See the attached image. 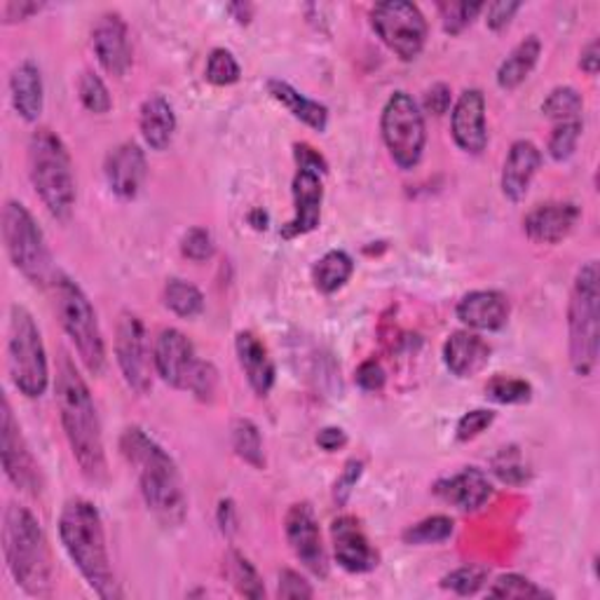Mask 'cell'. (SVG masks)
<instances>
[{"label": "cell", "mask_w": 600, "mask_h": 600, "mask_svg": "<svg viewBox=\"0 0 600 600\" xmlns=\"http://www.w3.org/2000/svg\"><path fill=\"white\" fill-rule=\"evenodd\" d=\"M57 406L61 427H64L73 460L82 476L94 486H103L109 479V462L96 404L85 378L80 376L67 352H61L57 366Z\"/></svg>", "instance_id": "6da1fadb"}, {"label": "cell", "mask_w": 600, "mask_h": 600, "mask_svg": "<svg viewBox=\"0 0 600 600\" xmlns=\"http://www.w3.org/2000/svg\"><path fill=\"white\" fill-rule=\"evenodd\" d=\"M120 452L136 471L141 498L149 511H153L162 526L179 528L189 513V498L172 455L141 427L122 431Z\"/></svg>", "instance_id": "7a4b0ae2"}, {"label": "cell", "mask_w": 600, "mask_h": 600, "mask_svg": "<svg viewBox=\"0 0 600 600\" xmlns=\"http://www.w3.org/2000/svg\"><path fill=\"white\" fill-rule=\"evenodd\" d=\"M59 540L88 587L103 600L120 598L115 572L109 556L106 530L99 509L82 498L64 505L59 516Z\"/></svg>", "instance_id": "3957f363"}, {"label": "cell", "mask_w": 600, "mask_h": 600, "mask_svg": "<svg viewBox=\"0 0 600 600\" xmlns=\"http://www.w3.org/2000/svg\"><path fill=\"white\" fill-rule=\"evenodd\" d=\"M3 553L14 584L29 596L52 591V556L43 526L19 505H10L3 519Z\"/></svg>", "instance_id": "277c9868"}, {"label": "cell", "mask_w": 600, "mask_h": 600, "mask_svg": "<svg viewBox=\"0 0 600 600\" xmlns=\"http://www.w3.org/2000/svg\"><path fill=\"white\" fill-rule=\"evenodd\" d=\"M29 176L33 191L57 221H69L75 206L73 160L61 141L48 128H40L29 141Z\"/></svg>", "instance_id": "5b68a950"}, {"label": "cell", "mask_w": 600, "mask_h": 600, "mask_svg": "<svg viewBox=\"0 0 600 600\" xmlns=\"http://www.w3.org/2000/svg\"><path fill=\"white\" fill-rule=\"evenodd\" d=\"M598 261L579 267L568 303V352L574 376L589 378L598 366Z\"/></svg>", "instance_id": "8992f818"}, {"label": "cell", "mask_w": 600, "mask_h": 600, "mask_svg": "<svg viewBox=\"0 0 600 600\" xmlns=\"http://www.w3.org/2000/svg\"><path fill=\"white\" fill-rule=\"evenodd\" d=\"M54 307L64 334L75 345L80 362L85 364L92 376L106 370V343L99 326L96 309L80 284L67 275L54 279Z\"/></svg>", "instance_id": "52a82bcc"}, {"label": "cell", "mask_w": 600, "mask_h": 600, "mask_svg": "<svg viewBox=\"0 0 600 600\" xmlns=\"http://www.w3.org/2000/svg\"><path fill=\"white\" fill-rule=\"evenodd\" d=\"M8 368L19 395L40 399L50 387V364L40 328L24 305L10 307Z\"/></svg>", "instance_id": "ba28073f"}, {"label": "cell", "mask_w": 600, "mask_h": 600, "mask_svg": "<svg viewBox=\"0 0 600 600\" xmlns=\"http://www.w3.org/2000/svg\"><path fill=\"white\" fill-rule=\"evenodd\" d=\"M3 242L12 265L31 284L45 286L57 279L45 233L22 202L8 200L3 206Z\"/></svg>", "instance_id": "9c48e42d"}, {"label": "cell", "mask_w": 600, "mask_h": 600, "mask_svg": "<svg viewBox=\"0 0 600 600\" xmlns=\"http://www.w3.org/2000/svg\"><path fill=\"white\" fill-rule=\"evenodd\" d=\"M383 141L389 157L404 172L416 170L427 149V125L420 106L408 92H395L380 115Z\"/></svg>", "instance_id": "30bf717a"}, {"label": "cell", "mask_w": 600, "mask_h": 600, "mask_svg": "<svg viewBox=\"0 0 600 600\" xmlns=\"http://www.w3.org/2000/svg\"><path fill=\"white\" fill-rule=\"evenodd\" d=\"M370 27L401 61L418 59L427 43V19L408 0H385L370 10Z\"/></svg>", "instance_id": "8fae6325"}, {"label": "cell", "mask_w": 600, "mask_h": 600, "mask_svg": "<svg viewBox=\"0 0 600 600\" xmlns=\"http://www.w3.org/2000/svg\"><path fill=\"white\" fill-rule=\"evenodd\" d=\"M115 359L120 374L136 395H149L153 387V355L149 347V334L141 317L122 313L115 326Z\"/></svg>", "instance_id": "7c38bea8"}, {"label": "cell", "mask_w": 600, "mask_h": 600, "mask_svg": "<svg viewBox=\"0 0 600 600\" xmlns=\"http://www.w3.org/2000/svg\"><path fill=\"white\" fill-rule=\"evenodd\" d=\"M0 448H3L0 450V458H3V469L10 484L17 490L38 495L40 488H43L40 467L24 439L22 427H19L14 418L8 397H3V413H0Z\"/></svg>", "instance_id": "4fadbf2b"}, {"label": "cell", "mask_w": 600, "mask_h": 600, "mask_svg": "<svg viewBox=\"0 0 600 600\" xmlns=\"http://www.w3.org/2000/svg\"><path fill=\"white\" fill-rule=\"evenodd\" d=\"M284 532L298 561L315 577L324 579L328 574V556L322 542L319 521L309 502L292 505L284 519Z\"/></svg>", "instance_id": "5bb4252c"}, {"label": "cell", "mask_w": 600, "mask_h": 600, "mask_svg": "<svg viewBox=\"0 0 600 600\" xmlns=\"http://www.w3.org/2000/svg\"><path fill=\"white\" fill-rule=\"evenodd\" d=\"M195 347L179 328H162L153 347L155 374L176 389H189L197 368Z\"/></svg>", "instance_id": "9a60e30c"}, {"label": "cell", "mask_w": 600, "mask_h": 600, "mask_svg": "<svg viewBox=\"0 0 600 600\" xmlns=\"http://www.w3.org/2000/svg\"><path fill=\"white\" fill-rule=\"evenodd\" d=\"M450 132L458 149L469 155H481L488 149L486 96L481 90H465L450 111Z\"/></svg>", "instance_id": "2e32d148"}, {"label": "cell", "mask_w": 600, "mask_h": 600, "mask_svg": "<svg viewBox=\"0 0 600 600\" xmlns=\"http://www.w3.org/2000/svg\"><path fill=\"white\" fill-rule=\"evenodd\" d=\"M92 50L101 69L109 75L122 78L132 67V48L128 24L118 12L103 14L92 31Z\"/></svg>", "instance_id": "e0dca14e"}, {"label": "cell", "mask_w": 600, "mask_h": 600, "mask_svg": "<svg viewBox=\"0 0 600 600\" xmlns=\"http://www.w3.org/2000/svg\"><path fill=\"white\" fill-rule=\"evenodd\" d=\"M330 540H334L336 561L343 570L352 574H364L378 568V551L370 547L355 516H338L330 523Z\"/></svg>", "instance_id": "ac0fdd59"}, {"label": "cell", "mask_w": 600, "mask_h": 600, "mask_svg": "<svg viewBox=\"0 0 600 600\" xmlns=\"http://www.w3.org/2000/svg\"><path fill=\"white\" fill-rule=\"evenodd\" d=\"M292 193H294V218L279 231L284 240H296V237L309 235L319 227L322 202H324L322 176L315 172L298 170L292 183Z\"/></svg>", "instance_id": "d6986e66"}, {"label": "cell", "mask_w": 600, "mask_h": 600, "mask_svg": "<svg viewBox=\"0 0 600 600\" xmlns=\"http://www.w3.org/2000/svg\"><path fill=\"white\" fill-rule=\"evenodd\" d=\"M103 174H106L109 189L115 197L134 200L141 193L143 181H146L149 174L146 153L134 141L120 143L109 153L106 164H103Z\"/></svg>", "instance_id": "ffe728a7"}, {"label": "cell", "mask_w": 600, "mask_h": 600, "mask_svg": "<svg viewBox=\"0 0 600 600\" xmlns=\"http://www.w3.org/2000/svg\"><path fill=\"white\" fill-rule=\"evenodd\" d=\"M579 206L574 202L537 204L523 218L526 235L537 244H561L579 223Z\"/></svg>", "instance_id": "44dd1931"}, {"label": "cell", "mask_w": 600, "mask_h": 600, "mask_svg": "<svg viewBox=\"0 0 600 600\" xmlns=\"http://www.w3.org/2000/svg\"><path fill=\"white\" fill-rule=\"evenodd\" d=\"M434 492L455 509L479 511L492 498V484L484 469L465 467L448 479L434 484Z\"/></svg>", "instance_id": "7402d4cb"}, {"label": "cell", "mask_w": 600, "mask_h": 600, "mask_svg": "<svg viewBox=\"0 0 600 600\" xmlns=\"http://www.w3.org/2000/svg\"><path fill=\"white\" fill-rule=\"evenodd\" d=\"M542 151L537 149L532 141L519 139L511 143L502 167V195L509 202L519 204L526 200L532 179L542 167Z\"/></svg>", "instance_id": "603a6c76"}, {"label": "cell", "mask_w": 600, "mask_h": 600, "mask_svg": "<svg viewBox=\"0 0 600 600\" xmlns=\"http://www.w3.org/2000/svg\"><path fill=\"white\" fill-rule=\"evenodd\" d=\"M455 315L471 330H500L509 322V301L500 292L481 288L462 296Z\"/></svg>", "instance_id": "cb8c5ba5"}, {"label": "cell", "mask_w": 600, "mask_h": 600, "mask_svg": "<svg viewBox=\"0 0 600 600\" xmlns=\"http://www.w3.org/2000/svg\"><path fill=\"white\" fill-rule=\"evenodd\" d=\"M444 362L455 378H474L490 362V345L471 330H455L444 343Z\"/></svg>", "instance_id": "d4e9b609"}, {"label": "cell", "mask_w": 600, "mask_h": 600, "mask_svg": "<svg viewBox=\"0 0 600 600\" xmlns=\"http://www.w3.org/2000/svg\"><path fill=\"white\" fill-rule=\"evenodd\" d=\"M237 362L244 370L246 380L258 397H267L275 387V362L267 347L252 334V330H240L235 338Z\"/></svg>", "instance_id": "484cf974"}, {"label": "cell", "mask_w": 600, "mask_h": 600, "mask_svg": "<svg viewBox=\"0 0 600 600\" xmlns=\"http://www.w3.org/2000/svg\"><path fill=\"white\" fill-rule=\"evenodd\" d=\"M10 99L17 115L35 122L45 109V88H43V75L33 61H22L12 75H10Z\"/></svg>", "instance_id": "4316f807"}, {"label": "cell", "mask_w": 600, "mask_h": 600, "mask_svg": "<svg viewBox=\"0 0 600 600\" xmlns=\"http://www.w3.org/2000/svg\"><path fill=\"white\" fill-rule=\"evenodd\" d=\"M139 130L151 151H167L176 134V113L172 103L160 94L149 96L141 103Z\"/></svg>", "instance_id": "83f0119b"}, {"label": "cell", "mask_w": 600, "mask_h": 600, "mask_svg": "<svg viewBox=\"0 0 600 600\" xmlns=\"http://www.w3.org/2000/svg\"><path fill=\"white\" fill-rule=\"evenodd\" d=\"M267 94H271L277 103L292 113L303 125L313 128L315 132H326L328 128V109L324 103L301 94L294 85H288L286 80H267Z\"/></svg>", "instance_id": "f1b7e54d"}, {"label": "cell", "mask_w": 600, "mask_h": 600, "mask_svg": "<svg viewBox=\"0 0 600 600\" xmlns=\"http://www.w3.org/2000/svg\"><path fill=\"white\" fill-rule=\"evenodd\" d=\"M542 54V43L537 35H526L519 45H516L507 59L498 69V85L507 92L521 88L523 82L530 78L535 71L537 61H540Z\"/></svg>", "instance_id": "f546056e"}, {"label": "cell", "mask_w": 600, "mask_h": 600, "mask_svg": "<svg viewBox=\"0 0 600 600\" xmlns=\"http://www.w3.org/2000/svg\"><path fill=\"white\" fill-rule=\"evenodd\" d=\"M352 273H355V261L347 252L334 250L326 252L313 267V282L319 288L322 294H336L338 288H343Z\"/></svg>", "instance_id": "4dcf8cb0"}, {"label": "cell", "mask_w": 600, "mask_h": 600, "mask_svg": "<svg viewBox=\"0 0 600 600\" xmlns=\"http://www.w3.org/2000/svg\"><path fill=\"white\" fill-rule=\"evenodd\" d=\"M223 574H225L227 582L237 589V593H242L246 598H254V600L265 596V587H263V579H261L258 570L254 568L250 558L240 553L237 549H231L225 553Z\"/></svg>", "instance_id": "1f68e13d"}, {"label": "cell", "mask_w": 600, "mask_h": 600, "mask_svg": "<svg viewBox=\"0 0 600 600\" xmlns=\"http://www.w3.org/2000/svg\"><path fill=\"white\" fill-rule=\"evenodd\" d=\"M162 301H164V305H167V309H172L174 315H179L183 319H193L204 309V296H202L200 288L191 282L179 279V277L164 284Z\"/></svg>", "instance_id": "d6a6232c"}, {"label": "cell", "mask_w": 600, "mask_h": 600, "mask_svg": "<svg viewBox=\"0 0 600 600\" xmlns=\"http://www.w3.org/2000/svg\"><path fill=\"white\" fill-rule=\"evenodd\" d=\"M233 450L246 465H252L254 469H265V450H263L261 429L256 427L254 420L240 418L233 423Z\"/></svg>", "instance_id": "836d02e7"}, {"label": "cell", "mask_w": 600, "mask_h": 600, "mask_svg": "<svg viewBox=\"0 0 600 600\" xmlns=\"http://www.w3.org/2000/svg\"><path fill=\"white\" fill-rule=\"evenodd\" d=\"M455 532V521L450 516H429V519L418 521L416 526H408L401 535V540L410 547H427V545H439L450 540Z\"/></svg>", "instance_id": "e575fe53"}, {"label": "cell", "mask_w": 600, "mask_h": 600, "mask_svg": "<svg viewBox=\"0 0 600 600\" xmlns=\"http://www.w3.org/2000/svg\"><path fill=\"white\" fill-rule=\"evenodd\" d=\"M486 397L502 406H521L532 399V385L523 378L495 376L486 385Z\"/></svg>", "instance_id": "d590c367"}, {"label": "cell", "mask_w": 600, "mask_h": 600, "mask_svg": "<svg viewBox=\"0 0 600 600\" xmlns=\"http://www.w3.org/2000/svg\"><path fill=\"white\" fill-rule=\"evenodd\" d=\"M490 598H507V600H528V598H553V593H549L547 589L537 587L532 579L523 577V574H502L492 582V587L488 589Z\"/></svg>", "instance_id": "8d00e7d4"}, {"label": "cell", "mask_w": 600, "mask_h": 600, "mask_svg": "<svg viewBox=\"0 0 600 600\" xmlns=\"http://www.w3.org/2000/svg\"><path fill=\"white\" fill-rule=\"evenodd\" d=\"M492 474L507 486H523L530 479V467L526 465L521 450L516 446L502 448L498 455H495L492 462Z\"/></svg>", "instance_id": "74e56055"}, {"label": "cell", "mask_w": 600, "mask_h": 600, "mask_svg": "<svg viewBox=\"0 0 600 600\" xmlns=\"http://www.w3.org/2000/svg\"><path fill=\"white\" fill-rule=\"evenodd\" d=\"M582 109H584V99L574 88H556L542 103L545 118L556 120V122L579 120Z\"/></svg>", "instance_id": "f35d334b"}, {"label": "cell", "mask_w": 600, "mask_h": 600, "mask_svg": "<svg viewBox=\"0 0 600 600\" xmlns=\"http://www.w3.org/2000/svg\"><path fill=\"white\" fill-rule=\"evenodd\" d=\"M582 130H584L582 118L558 122L549 136V143H547V151H549L551 160H556V162L570 160L577 151V143H579V136H582Z\"/></svg>", "instance_id": "ab89813d"}, {"label": "cell", "mask_w": 600, "mask_h": 600, "mask_svg": "<svg viewBox=\"0 0 600 600\" xmlns=\"http://www.w3.org/2000/svg\"><path fill=\"white\" fill-rule=\"evenodd\" d=\"M78 94H80L82 106H85L90 113L103 115L113 109V99H111L106 82H103L94 71H85L80 75Z\"/></svg>", "instance_id": "60d3db41"}, {"label": "cell", "mask_w": 600, "mask_h": 600, "mask_svg": "<svg viewBox=\"0 0 600 600\" xmlns=\"http://www.w3.org/2000/svg\"><path fill=\"white\" fill-rule=\"evenodd\" d=\"M204 75H206V80L212 82V85L227 88V85H235V82L242 78V69H240L237 59L231 50L216 48V50H212L210 57H206Z\"/></svg>", "instance_id": "b9f144b4"}, {"label": "cell", "mask_w": 600, "mask_h": 600, "mask_svg": "<svg viewBox=\"0 0 600 600\" xmlns=\"http://www.w3.org/2000/svg\"><path fill=\"white\" fill-rule=\"evenodd\" d=\"M439 14H441V27L448 35H460L465 29H469L474 24V19L479 17L486 6L484 3H439L437 6Z\"/></svg>", "instance_id": "7bdbcfd3"}, {"label": "cell", "mask_w": 600, "mask_h": 600, "mask_svg": "<svg viewBox=\"0 0 600 600\" xmlns=\"http://www.w3.org/2000/svg\"><path fill=\"white\" fill-rule=\"evenodd\" d=\"M488 582V570L481 566H465L448 572L441 579V587L458 596H476Z\"/></svg>", "instance_id": "ee69618b"}, {"label": "cell", "mask_w": 600, "mask_h": 600, "mask_svg": "<svg viewBox=\"0 0 600 600\" xmlns=\"http://www.w3.org/2000/svg\"><path fill=\"white\" fill-rule=\"evenodd\" d=\"M216 252V244L212 233L206 231V227H191V231H185V235L181 237V254L193 261V263H204L210 261Z\"/></svg>", "instance_id": "f6af8a7d"}, {"label": "cell", "mask_w": 600, "mask_h": 600, "mask_svg": "<svg viewBox=\"0 0 600 600\" xmlns=\"http://www.w3.org/2000/svg\"><path fill=\"white\" fill-rule=\"evenodd\" d=\"M492 423H495L492 410H486V408L469 410L458 420V427H455V439L462 441V444L474 441L476 437H481L486 429H490Z\"/></svg>", "instance_id": "bcb514c9"}, {"label": "cell", "mask_w": 600, "mask_h": 600, "mask_svg": "<svg viewBox=\"0 0 600 600\" xmlns=\"http://www.w3.org/2000/svg\"><path fill=\"white\" fill-rule=\"evenodd\" d=\"M216 387H218V370L212 362H197V368L195 374L191 378V385H189V391L191 395H195L200 401H212L214 395H216Z\"/></svg>", "instance_id": "7dc6e473"}, {"label": "cell", "mask_w": 600, "mask_h": 600, "mask_svg": "<svg viewBox=\"0 0 600 600\" xmlns=\"http://www.w3.org/2000/svg\"><path fill=\"white\" fill-rule=\"evenodd\" d=\"M364 476V460H357L352 458L345 462L340 476L336 479V486H334V500L338 507H345L352 498V492H355L357 484L362 481Z\"/></svg>", "instance_id": "c3c4849f"}, {"label": "cell", "mask_w": 600, "mask_h": 600, "mask_svg": "<svg viewBox=\"0 0 600 600\" xmlns=\"http://www.w3.org/2000/svg\"><path fill=\"white\" fill-rule=\"evenodd\" d=\"M277 596L279 598H286V600H305V598H313L315 596V589L309 587V582H307V579L301 572L286 568V570L279 572Z\"/></svg>", "instance_id": "681fc988"}, {"label": "cell", "mask_w": 600, "mask_h": 600, "mask_svg": "<svg viewBox=\"0 0 600 600\" xmlns=\"http://www.w3.org/2000/svg\"><path fill=\"white\" fill-rule=\"evenodd\" d=\"M355 380L364 391H380L385 387L387 376H385V368L378 359H366L359 364Z\"/></svg>", "instance_id": "f907efd6"}, {"label": "cell", "mask_w": 600, "mask_h": 600, "mask_svg": "<svg viewBox=\"0 0 600 600\" xmlns=\"http://www.w3.org/2000/svg\"><path fill=\"white\" fill-rule=\"evenodd\" d=\"M521 10V3H511V0H498V3L486 6V27L490 31H502L511 24L513 14Z\"/></svg>", "instance_id": "816d5d0a"}, {"label": "cell", "mask_w": 600, "mask_h": 600, "mask_svg": "<svg viewBox=\"0 0 600 600\" xmlns=\"http://www.w3.org/2000/svg\"><path fill=\"white\" fill-rule=\"evenodd\" d=\"M450 103H452V92L450 88L446 85V82H437V85H431L427 92H425V99H423V109L431 115H446L450 111Z\"/></svg>", "instance_id": "f5cc1de1"}, {"label": "cell", "mask_w": 600, "mask_h": 600, "mask_svg": "<svg viewBox=\"0 0 600 600\" xmlns=\"http://www.w3.org/2000/svg\"><path fill=\"white\" fill-rule=\"evenodd\" d=\"M294 157H296L298 170L315 172L319 176H324L328 172V162L324 160V155L319 151H315L313 146H307V143H296Z\"/></svg>", "instance_id": "db71d44e"}, {"label": "cell", "mask_w": 600, "mask_h": 600, "mask_svg": "<svg viewBox=\"0 0 600 600\" xmlns=\"http://www.w3.org/2000/svg\"><path fill=\"white\" fill-rule=\"evenodd\" d=\"M43 10V3H31V0H10L3 8H0V17H3V24H14V22H27L29 17Z\"/></svg>", "instance_id": "11a10c76"}, {"label": "cell", "mask_w": 600, "mask_h": 600, "mask_svg": "<svg viewBox=\"0 0 600 600\" xmlns=\"http://www.w3.org/2000/svg\"><path fill=\"white\" fill-rule=\"evenodd\" d=\"M317 446L326 452H336L347 446V434L340 427H324L317 434Z\"/></svg>", "instance_id": "9f6ffc18"}, {"label": "cell", "mask_w": 600, "mask_h": 600, "mask_svg": "<svg viewBox=\"0 0 600 600\" xmlns=\"http://www.w3.org/2000/svg\"><path fill=\"white\" fill-rule=\"evenodd\" d=\"M216 519H218L221 532L225 537H233L237 532V509H235V502L233 500H221L218 511H216Z\"/></svg>", "instance_id": "6f0895ef"}, {"label": "cell", "mask_w": 600, "mask_h": 600, "mask_svg": "<svg viewBox=\"0 0 600 600\" xmlns=\"http://www.w3.org/2000/svg\"><path fill=\"white\" fill-rule=\"evenodd\" d=\"M579 69H582L587 75H596L600 69V50H598V38H593L589 45L582 48V54H579Z\"/></svg>", "instance_id": "680465c9"}, {"label": "cell", "mask_w": 600, "mask_h": 600, "mask_svg": "<svg viewBox=\"0 0 600 600\" xmlns=\"http://www.w3.org/2000/svg\"><path fill=\"white\" fill-rule=\"evenodd\" d=\"M227 12L233 14V19L237 24H250L252 17H254V8L250 3H233L227 6Z\"/></svg>", "instance_id": "91938a15"}, {"label": "cell", "mask_w": 600, "mask_h": 600, "mask_svg": "<svg viewBox=\"0 0 600 600\" xmlns=\"http://www.w3.org/2000/svg\"><path fill=\"white\" fill-rule=\"evenodd\" d=\"M250 221H252V225L256 227V231H265V227H267V214L263 210H254Z\"/></svg>", "instance_id": "94428289"}]
</instances>
